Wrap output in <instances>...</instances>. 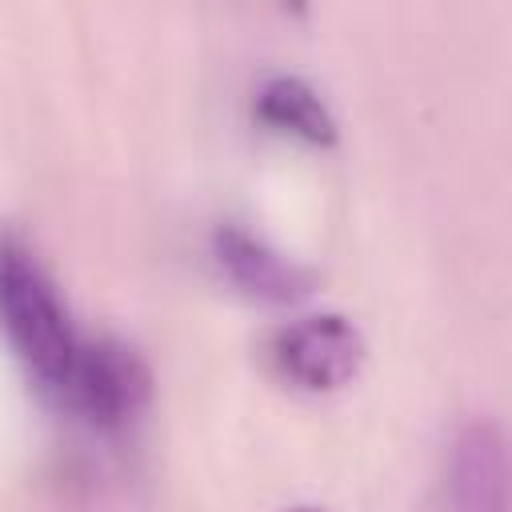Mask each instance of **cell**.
Listing matches in <instances>:
<instances>
[{"label":"cell","instance_id":"cell-1","mask_svg":"<svg viewBox=\"0 0 512 512\" xmlns=\"http://www.w3.org/2000/svg\"><path fill=\"white\" fill-rule=\"evenodd\" d=\"M0 336L28 380H36L48 400L68 408L96 336L76 328L52 272L8 232H0Z\"/></svg>","mask_w":512,"mask_h":512},{"label":"cell","instance_id":"cell-2","mask_svg":"<svg viewBox=\"0 0 512 512\" xmlns=\"http://www.w3.org/2000/svg\"><path fill=\"white\" fill-rule=\"evenodd\" d=\"M268 356L288 384L304 392H336L356 376L364 360V336L340 312H312L288 320L272 336Z\"/></svg>","mask_w":512,"mask_h":512},{"label":"cell","instance_id":"cell-3","mask_svg":"<svg viewBox=\"0 0 512 512\" xmlns=\"http://www.w3.org/2000/svg\"><path fill=\"white\" fill-rule=\"evenodd\" d=\"M444 512H508V444L492 416L456 428L444 452Z\"/></svg>","mask_w":512,"mask_h":512},{"label":"cell","instance_id":"cell-4","mask_svg":"<svg viewBox=\"0 0 512 512\" xmlns=\"http://www.w3.org/2000/svg\"><path fill=\"white\" fill-rule=\"evenodd\" d=\"M208 252H212L216 272L252 300L292 304L312 292V272L304 264H296L276 244H268L260 232H248L240 224H216Z\"/></svg>","mask_w":512,"mask_h":512},{"label":"cell","instance_id":"cell-5","mask_svg":"<svg viewBox=\"0 0 512 512\" xmlns=\"http://www.w3.org/2000/svg\"><path fill=\"white\" fill-rule=\"evenodd\" d=\"M148 400V368L144 360L112 336H96L84 360V372L72 388L68 412L88 420L92 428H124Z\"/></svg>","mask_w":512,"mask_h":512},{"label":"cell","instance_id":"cell-6","mask_svg":"<svg viewBox=\"0 0 512 512\" xmlns=\"http://www.w3.org/2000/svg\"><path fill=\"white\" fill-rule=\"evenodd\" d=\"M252 112L264 128L304 140L312 148H328L336 140V116L328 100L300 76H288V72L264 76L252 92Z\"/></svg>","mask_w":512,"mask_h":512},{"label":"cell","instance_id":"cell-7","mask_svg":"<svg viewBox=\"0 0 512 512\" xmlns=\"http://www.w3.org/2000/svg\"><path fill=\"white\" fill-rule=\"evenodd\" d=\"M288 512H320V508H288Z\"/></svg>","mask_w":512,"mask_h":512}]
</instances>
